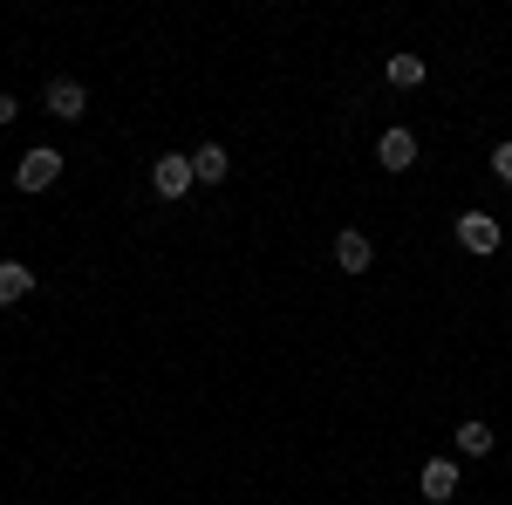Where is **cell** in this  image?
Returning <instances> with one entry per match:
<instances>
[{
	"mask_svg": "<svg viewBox=\"0 0 512 505\" xmlns=\"http://www.w3.org/2000/svg\"><path fill=\"white\" fill-rule=\"evenodd\" d=\"M499 219H492V212H458V246H465V253H478V260H485V253H499Z\"/></svg>",
	"mask_w": 512,
	"mask_h": 505,
	"instance_id": "3",
	"label": "cell"
},
{
	"mask_svg": "<svg viewBox=\"0 0 512 505\" xmlns=\"http://www.w3.org/2000/svg\"><path fill=\"white\" fill-rule=\"evenodd\" d=\"M376 164H383V171H410V164H417V137H410V130H383V137H376Z\"/></svg>",
	"mask_w": 512,
	"mask_h": 505,
	"instance_id": "7",
	"label": "cell"
},
{
	"mask_svg": "<svg viewBox=\"0 0 512 505\" xmlns=\"http://www.w3.org/2000/svg\"><path fill=\"white\" fill-rule=\"evenodd\" d=\"M35 294V273L21 267V260H0V308H14V301H28Z\"/></svg>",
	"mask_w": 512,
	"mask_h": 505,
	"instance_id": "9",
	"label": "cell"
},
{
	"mask_svg": "<svg viewBox=\"0 0 512 505\" xmlns=\"http://www.w3.org/2000/svg\"><path fill=\"white\" fill-rule=\"evenodd\" d=\"M417 492H424L431 505H451V499H458V458H431L424 478H417Z\"/></svg>",
	"mask_w": 512,
	"mask_h": 505,
	"instance_id": "4",
	"label": "cell"
},
{
	"mask_svg": "<svg viewBox=\"0 0 512 505\" xmlns=\"http://www.w3.org/2000/svg\"><path fill=\"white\" fill-rule=\"evenodd\" d=\"M41 103H48V117L76 123L82 110H89V89H82V82H69V76H55V82H48V96H41Z\"/></svg>",
	"mask_w": 512,
	"mask_h": 505,
	"instance_id": "5",
	"label": "cell"
},
{
	"mask_svg": "<svg viewBox=\"0 0 512 505\" xmlns=\"http://www.w3.org/2000/svg\"><path fill=\"white\" fill-rule=\"evenodd\" d=\"M492 178H499V185H512V144H499V151H492Z\"/></svg>",
	"mask_w": 512,
	"mask_h": 505,
	"instance_id": "12",
	"label": "cell"
},
{
	"mask_svg": "<svg viewBox=\"0 0 512 505\" xmlns=\"http://www.w3.org/2000/svg\"><path fill=\"white\" fill-rule=\"evenodd\" d=\"M383 76H390V89H417L431 69H424V55H390V69H383Z\"/></svg>",
	"mask_w": 512,
	"mask_h": 505,
	"instance_id": "10",
	"label": "cell"
},
{
	"mask_svg": "<svg viewBox=\"0 0 512 505\" xmlns=\"http://www.w3.org/2000/svg\"><path fill=\"white\" fill-rule=\"evenodd\" d=\"M335 267H342V273H369V267H376L369 233H355V226H349V233H335Z\"/></svg>",
	"mask_w": 512,
	"mask_h": 505,
	"instance_id": "6",
	"label": "cell"
},
{
	"mask_svg": "<svg viewBox=\"0 0 512 505\" xmlns=\"http://www.w3.org/2000/svg\"><path fill=\"white\" fill-rule=\"evenodd\" d=\"M485 451H492V424L465 417V424H458V458H485Z\"/></svg>",
	"mask_w": 512,
	"mask_h": 505,
	"instance_id": "11",
	"label": "cell"
},
{
	"mask_svg": "<svg viewBox=\"0 0 512 505\" xmlns=\"http://www.w3.org/2000/svg\"><path fill=\"white\" fill-rule=\"evenodd\" d=\"M192 185H198V171H192V157H185V151H164L158 164H151V192H158V198H185Z\"/></svg>",
	"mask_w": 512,
	"mask_h": 505,
	"instance_id": "2",
	"label": "cell"
},
{
	"mask_svg": "<svg viewBox=\"0 0 512 505\" xmlns=\"http://www.w3.org/2000/svg\"><path fill=\"white\" fill-rule=\"evenodd\" d=\"M55 178H62V151H55V144H35V151L14 164V185H21V192H48Z\"/></svg>",
	"mask_w": 512,
	"mask_h": 505,
	"instance_id": "1",
	"label": "cell"
},
{
	"mask_svg": "<svg viewBox=\"0 0 512 505\" xmlns=\"http://www.w3.org/2000/svg\"><path fill=\"white\" fill-rule=\"evenodd\" d=\"M192 171H198V185H226V178H233L226 144H198V151H192Z\"/></svg>",
	"mask_w": 512,
	"mask_h": 505,
	"instance_id": "8",
	"label": "cell"
},
{
	"mask_svg": "<svg viewBox=\"0 0 512 505\" xmlns=\"http://www.w3.org/2000/svg\"><path fill=\"white\" fill-rule=\"evenodd\" d=\"M21 117V103H14V96H0V123H14Z\"/></svg>",
	"mask_w": 512,
	"mask_h": 505,
	"instance_id": "13",
	"label": "cell"
}]
</instances>
